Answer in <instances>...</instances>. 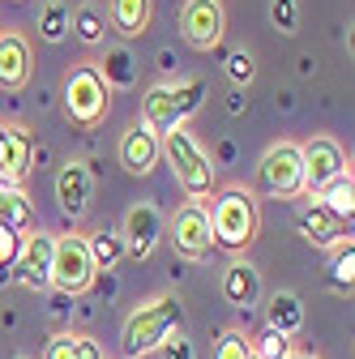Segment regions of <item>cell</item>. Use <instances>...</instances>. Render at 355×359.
Segmentation results:
<instances>
[{"label":"cell","mask_w":355,"mask_h":359,"mask_svg":"<svg viewBox=\"0 0 355 359\" xmlns=\"http://www.w3.org/2000/svg\"><path fill=\"white\" fill-rule=\"evenodd\" d=\"M159 351H163V359H193V342L180 338V334H167V342Z\"/></svg>","instance_id":"obj_33"},{"label":"cell","mask_w":355,"mask_h":359,"mask_svg":"<svg viewBox=\"0 0 355 359\" xmlns=\"http://www.w3.org/2000/svg\"><path fill=\"white\" fill-rule=\"evenodd\" d=\"M103 81H107V90L112 86H133L138 81V69H133V56L124 52V48H116V52H107V60H103Z\"/></svg>","instance_id":"obj_24"},{"label":"cell","mask_w":355,"mask_h":359,"mask_svg":"<svg viewBox=\"0 0 355 359\" xmlns=\"http://www.w3.org/2000/svg\"><path fill=\"white\" fill-rule=\"evenodd\" d=\"M317 201L330 210V214H338V218H347L351 222V214H355V175H351V167L347 171H338L330 184L317 193Z\"/></svg>","instance_id":"obj_20"},{"label":"cell","mask_w":355,"mask_h":359,"mask_svg":"<svg viewBox=\"0 0 355 359\" xmlns=\"http://www.w3.org/2000/svg\"><path fill=\"white\" fill-rule=\"evenodd\" d=\"M91 171H86L81 163H69V167H60V175H56V201H60V210L69 214V218H81L86 214V205H91Z\"/></svg>","instance_id":"obj_16"},{"label":"cell","mask_w":355,"mask_h":359,"mask_svg":"<svg viewBox=\"0 0 355 359\" xmlns=\"http://www.w3.org/2000/svg\"><path fill=\"white\" fill-rule=\"evenodd\" d=\"M159 158L171 163L175 184H180L189 197H206V193L214 189V163H210V154L197 146V137H193L189 128L163 133V137H159Z\"/></svg>","instance_id":"obj_1"},{"label":"cell","mask_w":355,"mask_h":359,"mask_svg":"<svg viewBox=\"0 0 355 359\" xmlns=\"http://www.w3.org/2000/svg\"><path fill=\"white\" fill-rule=\"evenodd\" d=\"M107 18H112V26H116L124 39H138V34L150 26V0H112Z\"/></svg>","instance_id":"obj_19"},{"label":"cell","mask_w":355,"mask_h":359,"mask_svg":"<svg viewBox=\"0 0 355 359\" xmlns=\"http://www.w3.org/2000/svg\"><path fill=\"white\" fill-rule=\"evenodd\" d=\"M30 77V48L22 34H0V86L22 90Z\"/></svg>","instance_id":"obj_17"},{"label":"cell","mask_w":355,"mask_h":359,"mask_svg":"<svg viewBox=\"0 0 355 359\" xmlns=\"http://www.w3.org/2000/svg\"><path fill=\"white\" fill-rule=\"evenodd\" d=\"M73 355H77V338L73 334H60V338L48 342V359H73Z\"/></svg>","instance_id":"obj_34"},{"label":"cell","mask_w":355,"mask_h":359,"mask_svg":"<svg viewBox=\"0 0 355 359\" xmlns=\"http://www.w3.org/2000/svg\"><path fill=\"white\" fill-rule=\"evenodd\" d=\"M227 77H232V81H236V86H248V81H253V77H257V65H253V56H248V52H244V48H240V52H232V56H227Z\"/></svg>","instance_id":"obj_29"},{"label":"cell","mask_w":355,"mask_h":359,"mask_svg":"<svg viewBox=\"0 0 355 359\" xmlns=\"http://www.w3.org/2000/svg\"><path fill=\"white\" fill-rule=\"evenodd\" d=\"M295 0H270V22L283 30V34H295Z\"/></svg>","instance_id":"obj_31"},{"label":"cell","mask_w":355,"mask_h":359,"mask_svg":"<svg viewBox=\"0 0 355 359\" xmlns=\"http://www.w3.org/2000/svg\"><path fill=\"white\" fill-rule=\"evenodd\" d=\"M210 231L214 244L223 248H248L257 236V201L244 189H227L218 193V201L210 205Z\"/></svg>","instance_id":"obj_2"},{"label":"cell","mask_w":355,"mask_h":359,"mask_svg":"<svg viewBox=\"0 0 355 359\" xmlns=\"http://www.w3.org/2000/svg\"><path fill=\"white\" fill-rule=\"evenodd\" d=\"M124 252L133 257H150L154 244H159V210L154 205H133L128 218H124Z\"/></svg>","instance_id":"obj_15"},{"label":"cell","mask_w":355,"mask_h":359,"mask_svg":"<svg viewBox=\"0 0 355 359\" xmlns=\"http://www.w3.org/2000/svg\"><path fill=\"white\" fill-rule=\"evenodd\" d=\"M107 99H112V90L99 73V65H81L65 77V111L69 120L77 124H99L107 116Z\"/></svg>","instance_id":"obj_5"},{"label":"cell","mask_w":355,"mask_h":359,"mask_svg":"<svg viewBox=\"0 0 355 359\" xmlns=\"http://www.w3.org/2000/svg\"><path fill=\"white\" fill-rule=\"evenodd\" d=\"M52 248H56V240L43 236V231L22 236V252H18L13 269H18V278H22L30 291L52 287Z\"/></svg>","instance_id":"obj_12"},{"label":"cell","mask_w":355,"mask_h":359,"mask_svg":"<svg viewBox=\"0 0 355 359\" xmlns=\"http://www.w3.org/2000/svg\"><path fill=\"white\" fill-rule=\"evenodd\" d=\"M206 86L201 81H175V86H154L146 95V128H154L159 137L171 128H185V120L201 107Z\"/></svg>","instance_id":"obj_3"},{"label":"cell","mask_w":355,"mask_h":359,"mask_svg":"<svg viewBox=\"0 0 355 359\" xmlns=\"http://www.w3.org/2000/svg\"><path fill=\"white\" fill-rule=\"evenodd\" d=\"M265 317H270V330H279V334H295L300 325H304V308H300V299L291 295V291H279L274 299H270V308H265Z\"/></svg>","instance_id":"obj_22"},{"label":"cell","mask_w":355,"mask_h":359,"mask_svg":"<svg viewBox=\"0 0 355 359\" xmlns=\"http://www.w3.org/2000/svg\"><path fill=\"white\" fill-rule=\"evenodd\" d=\"M223 295H227V304H236V308L257 304V295H261V274H257L248 261L227 265V274H223Z\"/></svg>","instance_id":"obj_18"},{"label":"cell","mask_w":355,"mask_h":359,"mask_svg":"<svg viewBox=\"0 0 355 359\" xmlns=\"http://www.w3.org/2000/svg\"><path fill=\"white\" fill-rule=\"evenodd\" d=\"M248 346H253V359H291L295 355L291 351V338L279 334V330H270V325H265V334L257 342H248Z\"/></svg>","instance_id":"obj_26"},{"label":"cell","mask_w":355,"mask_h":359,"mask_svg":"<svg viewBox=\"0 0 355 359\" xmlns=\"http://www.w3.org/2000/svg\"><path fill=\"white\" fill-rule=\"evenodd\" d=\"M30 163H34L30 133L18 124H0V189H22Z\"/></svg>","instance_id":"obj_10"},{"label":"cell","mask_w":355,"mask_h":359,"mask_svg":"<svg viewBox=\"0 0 355 359\" xmlns=\"http://www.w3.org/2000/svg\"><path fill=\"white\" fill-rule=\"evenodd\" d=\"M0 222L13 227L18 236L34 231V210H30V201H26L22 189H0Z\"/></svg>","instance_id":"obj_21"},{"label":"cell","mask_w":355,"mask_h":359,"mask_svg":"<svg viewBox=\"0 0 355 359\" xmlns=\"http://www.w3.org/2000/svg\"><path fill=\"white\" fill-rule=\"evenodd\" d=\"M171 240H175V252L185 257H206L210 244H214V231H210V210L201 201H189L175 210V222H171Z\"/></svg>","instance_id":"obj_11"},{"label":"cell","mask_w":355,"mask_h":359,"mask_svg":"<svg viewBox=\"0 0 355 359\" xmlns=\"http://www.w3.org/2000/svg\"><path fill=\"white\" fill-rule=\"evenodd\" d=\"M86 248H91V261H95V269H112L120 257H124V240L120 236H112V231H99V236H91L86 240Z\"/></svg>","instance_id":"obj_25"},{"label":"cell","mask_w":355,"mask_h":359,"mask_svg":"<svg viewBox=\"0 0 355 359\" xmlns=\"http://www.w3.org/2000/svg\"><path fill=\"white\" fill-rule=\"evenodd\" d=\"M73 359H103V351H99L95 338H77V355Z\"/></svg>","instance_id":"obj_35"},{"label":"cell","mask_w":355,"mask_h":359,"mask_svg":"<svg viewBox=\"0 0 355 359\" xmlns=\"http://www.w3.org/2000/svg\"><path fill=\"white\" fill-rule=\"evenodd\" d=\"M180 30L185 39L193 43L197 52H210L223 43V30H227V13L218 0H185V9H180Z\"/></svg>","instance_id":"obj_8"},{"label":"cell","mask_w":355,"mask_h":359,"mask_svg":"<svg viewBox=\"0 0 355 359\" xmlns=\"http://www.w3.org/2000/svg\"><path fill=\"white\" fill-rule=\"evenodd\" d=\"M18 252H22V236L13 231V227H5V222H0V269H13V261H18Z\"/></svg>","instance_id":"obj_30"},{"label":"cell","mask_w":355,"mask_h":359,"mask_svg":"<svg viewBox=\"0 0 355 359\" xmlns=\"http://www.w3.org/2000/svg\"><path fill=\"white\" fill-rule=\"evenodd\" d=\"M69 30L81 39V43H103V30H107V22H103V13L99 9H91V5H81L77 13H69Z\"/></svg>","instance_id":"obj_23"},{"label":"cell","mask_w":355,"mask_h":359,"mask_svg":"<svg viewBox=\"0 0 355 359\" xmlns=\"http://www.w3.org/2000/svg\"><path fill=\"white\" fill-rule=\"evenodd\" d=\"M351 283H355V248L347 240V244L334 248V287L338 291H351Z\"/></svg>","instance_id":"obj_28"},{"label":"cell","mask_w":355,"mask_h":359,"mask_svg":"<svg viewBox=\"0 0 355 359\" xmlns=\"http://www.w3.org/2000/svg\"><path fill=\"white\" fill-rule=\"evenodd\" d=\"M39 34L48 39V43H60L69 34V9L65 5H48V9H43V18H39Z\"/></svg>","instance_id":"obj_27"},{"label":"cell","mask_w":355,"mask_h":359,"mask_svg":"<svg viewBox=\"0 0 355 359\" xmlns=\"http://www.w3.org/2000/svg\"><path fill=\"white\" fill-rule=\"evenodd\" d=\"M120 163H124V171H133V175H146V171L159 163V133L146 128V124H133V128L124 133V142H120Z\"/></svg>","instance_id":"obj_14"},{"label":"cell","mask_w":355,"mask_h":359,"mask_svg":"<svg viewBox=\"0 0 355 359\" xmlns=\"http://www.w3.org/2000/svg\"><path fill=\"white\" fill-rule=\"evenodd\" d=\"M248 359H253V355H248Z\"/></svg>","instance_id":"obj_37"},{"label":"cell","mask_w":355,"mask_h":359,"mask_svg":"<svg viewBox=\"0 0 355 359\" xmlns=\"http://www.w3.org/2000/svg\"><path fill=\"white\" fill-rule=\"evenodd\" d=\"M175 325H180V304H175V299L142 304L128 317V325H124V355L138 359L146 351H159L167 342V334H175Z\"/></svg>","instance_id":"obj_4"},{"label":"cell","mask_w":355,"mask_h":359,"mask_svg":"<svg viewBox=\"0 0 355 359\" xmlns=\"http://www.w3.org/2000/svg\"><path fill=\"white\" fill-rule=\"evenodd\" d=\"M248 355H253V346H248L244 334H227L223 342H218V351H214V359H248Z\"/></svg>","instance_id":"obj_32"},{"label":"cell","mask_w":355,"mask_h":359,"mask_svg":"<svg viewBox=\"0 0 355 359\" xmlns=\"http://www.w3.org/2000/svg\"><path fill=\"white\" fill-rule=\"evenodd\" d=\"M261 189L270 193V197H295V193H304L300 146L279 142L274 150H265V158H261Z\"/></svg>","instance_id":"obj_7"},{"label":"cell","mask_w":355,"mask_h":359,"mask_svg":"<svg viewBox=\"0 0 355 359\" xmlns=\"http://www.w3.org/2000/svg\"><path fill=\"white\" fill-rule=\"evenodd\" d=\"M347 227H351V222L338 218V214H330L321 201H308V205L300 210V231H304L308 244H317V248H338V244H347Z\"/></svg>","instance_id":"obj_13"},{"label":"cell","mask_w":355,"mask_h":359,"mask_svg":"<svg viewBox=\"0 0 355 359\" xmlns=\"http://www.w3.org/2000/svg\"><path fill=\"white\" fill-rule=\"evenodd\" d=\"M291 359H313V355H291Z\"/></svg>","instance_id":"obj_36"},{"label":"cell","mask_w":355,"mask_h":359,"mask_svg":"<svg viewBox=\"0 0 355 359\" xmlns=\"http://www.w3.org/2000/svg\"><path fill=\"white\" fill-rule=\"evenodd\" d=\"M300 158H304V193H308V201H313L338 171H347V158H342L338 142H330V137H313L300 150Z\"/></svg>","instance_id":"obj_9"},{"label":"cell","mask_w":355,"mask_h":359,"mask_svg":"<svg viewBox=\"0 0 355 359\" xmlns=\"http://www.w3.org/2000/svg\"><path fill=\"white\" fill-rule=\"evenodd\" d=\"M95 261L86 248V236H60L52 248V287H60L65 295H81L95 283Z\"/></svg>","instance_id":"obj_6"}]
</instances>
